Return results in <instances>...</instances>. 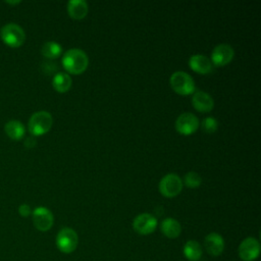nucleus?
<instances>
[{
	"mask_svg": "<svg viewBox=\"0 0 261 261\" xmlns=\"http://www.w3.org/2000/svg\"><path fill=\"white\" fill-rule=\"evenodd\" d=\"M171 89L178 95L188 96L195 93V83L193 77L185 71H175L169 79Z\"/></svg>",
	"mask_w": 261,
	"mask_h": 261,
	"instance_id": "7ed1b4c3",
	"label": "nucleus"
},
{
	"mask_svg": "<svg viewBox=\"0 0 261 261\" xmlns=\"http://www.w3.org/2000/svg\"><path fill=\"white\" fill-rule=\"evenodd\" d=\"M41 53L44 57L48 59H55L61 55L62 48L58 43L54 41H48L43 44L41 48Z\"/></svg>",
	"mask_w": 261,
	"mask_h": 261,
	"instance_id": "aec40b11",
	"label": "nucleus"
},
{
	"mask_svg": "<svg viewBox=\"0 0 261 261\" xmlns=\"http://www.w3.org/2000/svg\"><path fill=\"white\" fill-rule=\"evenodd\" d=\"M174 125L178 134L182 136H190L198 129L200 122L196 115L191 112H185L176 118Z\"/></svg>",
	"mask_w": 261,
	"mask_h": 261,
	"instance_id": "0eeeda50",
	"label": "nucleus"
},
{
	"mask_svg": "<svg viewBox=\"0 0 261 261\" xmlns=\"http://www.w3.org/2000/svg\"><path fill=\"white\" fill-rule=\"evenodd\" d=\"M182 252L188 260L197 261L202 256V247L197 241L190 240L185 244Z\"/></svg>",
	"mask_w": 261,
	"mask_h": 261,
	"instance_id": "6ab92c4d",
	"label": "nucleus"
},
{
	"mask_svg": "<svg viewBox=\"0 0 261 261\" xmlns=\"http://www.w3.org/2000/svg\"><path fill=\"white\" fill-rule=\"evenodd\" d=\"M18 213L19 215H21L22 217H28L31 213H32V210H31V207L28 205V204H22L18 207Z\"/></svg>",
	"mask_w": 261,
	"mask_h": 261,
	"instance_id": "5701e85b",
	"label": "nucleus"
},
{
	"mask_svg": "<svg viewBox=\"0 0 261 261\" xmlns=\"http://www.w3.org/2000/svg\"><path fill=\"white\" fill-rule=\"evenodd\" d=\"M133 227L139 234H150L157 227V219L149 213H142L135 217L133 221Z\"/></svg>",
	"mask_w": 261,
	"mask_h": 261,
	"instance_id": "6e6552de",
	"label": "nucleus"
},
{
	"mask_svg": "<svg viewBox=\"0 0 261 261\" xmlns=\"http://www.w3.org/2000/svg\"><path fill=\"white\" fill-rule=\"evenodd\" d=\"M191 69L199 74H208L212 70L211 60L202 54H194L189 59Z\"/></svg>",
	"mask_w": 261,
	"mask_h": 261,
	"instance_id": "4468645a",
	"label": "nucleus"
},
{
	"mask_svg": "<svg viewBox=\"0 0 261 261\" xmlns=\"http://www.w3.org/2000/svg\"><path fill=\"white\" fill-rule=\"evenodd\" d=\"M182 184L190 189H197L202 184L201 175L196 171H189L185 174Z\"/></svg>",
	"mask_w": 261,
	"mask_h": 261,
	"instance_id": "412c9836",
	"label": "nucleus"
},
{
	"mask_svg": "<svg viewBox=\"0 0 261 261\" xmlns=\"http://www.w3.org/2000/svg\"><path fill=\"white\" fill-rule=\"evenodd\" d=\"M234 56L233 48L228 44H219L211 52V62L215 66H224Z\"/></svg>",
	"mask_w": 261,
	"mask_h": 261,
	"instance_id": "9d476101",
	"label": "nucleus"
},
{
	"mask_svg": "<svg viewBox=\"0 0 261 261\" xmlns=\"http://www.w3.org/2000/svg\"><path fill=\"white\" fill-rule=\"evenodd\" d=\"M6 135L14 141H19L23 138L25 129L23 124L18 120H9L4 126Z\"/></svg>",
	"mask_w": 261,
	"mask_h": 261,
	"instance_id": "f3484780",
	"label": "nucleus"
},
{
	"mask_svg": "<svg viewBox=\"0 0 261 261\" xmlns=\"http://www.w3.org/2000/svg\"><path fill=\"white\" fill-rule=\"evenodd\" d=\"M7 3L8 4H11V5H14V4H18V3H20V1H15V2H11V1H7Z\"/></svg>",
	"mask_w": 261,
	"mask_h": 261,
	"instance_id": "393cba45",
	"label": "nucleus"
},
{
	"mask_svg": "<svg viewBox=\"0 0 261 261\" xmlns=\"http://www.w3.org/2000/svg\"><path fill=\"white\" fill-rule=\"evenodd\" d=\"M79 237L70 227H63L56 236V246L62 253L69 254L76 249Z\"/></svg>",
	"mask_w": 261,
	"mask_h": 261,
	"instance_id": "423d86ee",
	"label": "nucleus"
},
{
	"mask_svg": "<svg viewBox=\"0 0 261 261\" xmlns=\"http://www.w3.org/2000/svg\"><path fill=\"white\" fill-rule=\"evenodd\" d=\"M201 127H202L203 132H205L207 134H213L218 128V122L214 117L208 116L202 120Z\"/></svg>",
	"mask_w": 261,
	"mask_h": 261,
	"instance_id": "4be33fe9",
	"label": "nucleus"
},
{
	"mask_svg": "<svg viewBox=\"0 0 261 261\" xmlns=\"http://www.w3.org/2000/svg\"><path fill=\"white\" fill-rule=\"evenodd\" d=\"M52 115L48 111L41 110L32 114V116L29 119L28 127L33 136L39 137L47 134L52 127Z\"/></svg>",
	"mask_w": 261,
	"mask_h": 261,
	"instance_id": "f03ea898",
	"label": "nucleus"
},
{
	"mask_svg": "<svg viewBox=\"0 0 261 261\" xmlns=\"http://www.w3.org/2000/svg\"><path fill=\"white\" fill-rule=\"evenodd\" d=\"M260 253L259 241L255 238L249 237L240 244L239 256L243 261H254Z\"/></svg>",
	"mask_w": 261,
	"mask_h": 261,
	"instance_id": "1a4fd4ad",
	"label": "nucleus"
},
{
	"mask_svg": "<svg viewBox=\"0 0 261 261\" xmlns=\"http://www.w3.org/2000/svg\"><path fill=\"white\" fill-rule=\"evenodd\" d=\"M182 179L175 173L164 175L159 182V192L165 198H174L182 190Z\"/></svg>",
	"mask_w": 261,
	"mask_h": 261,
	"instance_id": "39448f33",
	"label": "nucleus"
},
{
	"mask_svg": "<svg viewBox=\"0 0 261 261\" xmlns=\"http://www.w3.org/2000/svg\"><path fill=\"white\" fill-rule=\"evenodd\" d=\"M192 104L197 111L207 113L213 109L214 100L208 93L203 91H197L193 94Z\"/></svg>",
	"mask_w": 261,
	"mask_h": 261,
	"instance_id": "ddd939ff",
	"label": "nucleus"
},
{
	"mask_svg": "<svg viewBox=\"0 0 261 261\" xmlns=\"http://www.w3.org/2000/svg\"><path fill=\"white\" fill-rule=\"evenodd\" d=\"M54 217L52 212L46 207H37L33 211V222L40 231H47L53 225Z\"/></svg>",
	"mask_w": 261,
	"mask_h": 261,
	"instance_id": "9b49d317",
	"label": "nucleus"
},
{
	"mask_svg": "<svg viewBox=\"0 0 261 261\" xmlns=\"http://www.w3.org/2000/svg\"><path fill=\"white\" fill-rule=\"evenodd\" d=\"M24 145L28 147V148H33L35 145H36V141L34 140V138H28L24 142Z\"/></svg>",
	"mask_w": 261,
	"mask_h": 261,
	"instance_id": "b1692460",
	"label": "nucleus"
},
{
	"mask_svg": "<svg viewBox=\"0 0 261 261\" xmlns=\"http://www.w3.org/2000/svg\"><path fill=\"white\" fill-rule=\"evenodd\" d=\"M204 247L207 253L211 256H219L224 249L223 238L217 232H210L205 237Z\"/></svg>",
	"mask_w": 261,
	"mask_h": 261,
	"instance_id": "f8f14e48",
	"label": "nucleus"
},
{
	"mask_svg": "<svg viewBox=\"0 0 261 261\" xmlns=\"http://www.w3.org/2000/svg\"><path fill=\"white\" fill-rule=\"evenodd\" d=\"M62 65L68 73L77 75L88 68L89 58L83 50L79 48H71L63 54Z\"/></svg>",
	"mask_w": 261,
	"mask_h": 261,
	"instance_id": "f257e3e1",
	"label": "nucleus"
},
{
	"mask_svg": "<svg viewBox=\"0 0 261 261\" xmlns=\"http://www.w3.org/2000/svg\"><path fill=\"white\" fill-rule=\"evenodd\" d=\"M67 12L72 19L81 20L85 18L89 12L88 3L85 0H70L67 3Z\"/></svg>",
	"mask_w": 261,
	"mask_h": 261,
	"instance_id": "2eb2a0df",
	"label": "nucleus"
},
{
	"mask_svg": "<svg viewBox=\"0 0 261 261\" xmlns=\"http://www.w3.org/2000/svg\"><path fill=\"white\" fill-rule=\"evenodd\" d=\"M1 39L9 47H20L25 40L24 31L16 23H8L1 30Z\"/></svg>",
	"mask_w": 261,
	"mask_h": 261,
	"instance_id": "20e7f679",
	"label": "nucleus"
},
{
	"mask_svg": "<svg viewBox=\"0 0 261 261\" xmlns=\"http://www.w3.org/2000/svg\"><path fill=\"white\" fill-rule=\"evenodd\" d=\"M71 85H72V81L68 73L58 72L53 76L52 86L59 93L67 92L71 88Z\"/></svg>",
	"mask_w": 261,
	"mask_h": 261,
	"instance_id": "a211bd4d",
	"label": "nucleus"
},
{
	"mask_svg": "<svg viewBox=\"0 0 261 261\" xmlns=\"http://www.w3.org/2000/svg\"><path fill=\"white\" fill-rule=\"evenodd\" d=\"M160 229L162 233L168 238V239H175L177 238L180 232H181V226L180 223L174 219V218H165L161 224H160Z\"/></svg>",
	"mask_w": 261,
	"mask_h": 261,
	"instance_id": "dca6fc26",
	"label": "nucleus"
}]
</instances>
